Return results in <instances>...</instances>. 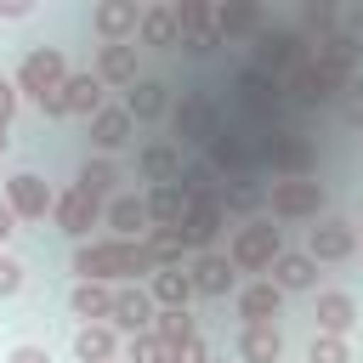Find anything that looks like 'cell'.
I'll use <instances>...</instances> for the list:
<instances>
[{"mask_svg": "<svg viewBox=\"0 0 363 363\" xmlns=\"http://www.w3.org/2000/svg\"><path fill=\"white\" fill-rule=\"evenodd\" d=\"M85 142H91L96 159H113V153H125V147L136 142V125H130V113H125L119 102H108V108H96V113L85 119Z\"/></svg>", "mask_w": 363, "mask_h": 363, "instance_id": "9a60e30c", "label": "cell"}, {"mask_svg": "<svg viewBox=\"0 0 363 363\" xmlns=\"http://www.w3.org/2000/svg\"><path fill=\"white\" fill-rule=\"evenodd\" d=\"M68 51L62 45H28L23 51V62H17V74H11V85H17V96L23 102H45V96H57L62 85H68Z\"/></svg>", "mask_w": 363, "mask_h": 363, "instance_id": "8992f818", "label": "cell"}, {"mask_svg": "<svg viewBox=\"0 0 363 363\" xmlns=\"http://www.w3.org/2000/svg\"><path fill=\"white\" fill-rule=\"evenodd\" d=\"M17 108H23V96H17V85H11V74H0V119L11 125V119H17Z\"/></svg>", "mask_w": 363, "mask_h": 363, "instance_id": "f6af8a7d", "label": "cell"}, {"mask_svg": "<svg viewBox=\"0 0 363 363\" xmlns=\"http://www.w3.org/2000/svg\"><path fill=\"white\" fill-rule=\"evenodd\" d=\"M136 176H142L147 187H164V182H176V176H182V147H176L170 136H153V142H142V147H136Z\"/></svg>", "mask_w": 363, "mask_h": 363, "instance_id": "d4e9b609", "label": "cell"}, {"mask_svg": "<svg viewBox=\"0 0 363 363\" xmlns=\"http://www.w3.org/2000/svg\"><path fill=\"white\" fill-rule=\"evenodd\" d=\"M233 306H238V323H272L278 306H284V289L267 284V278H255V284H244V289L233 295Z\"/></svg>", "mask_w": 363, "mask_h": 363, "instance_id": "f1b7e54d", "label": "cell"}, {"mask_svg": "<svg viewBox=\"0 0 363 363\" xmlns=\"http://www.w3.org/2000/svg\"><path fill=\"white\" fill-rule=\"evenodd\" d=\"M170 17H176L182 45H187V40H204V34L216 28V23H210V17H216V0H170ZM182 45H176V51H182Z\"/></svg>", "mask_w": 363, "mask_h": 363, "instance_id": "e575fe53", "label": "cell"}, {"mask_svg": "<svg viewBox=\"0 0 363 363\" xmlns=\"http://www.w3.org/2000/svg\"><path fill=\"white\" fill-rule=\"evenodd\" d=\"M102 227H108V238H147V233H153L147 199L130 193V187H119V193L108 199V210H102Z\"/></svg>", "mask_w": 363, "mask_h": 363, "instance_id": "ac0fdd59", "label": "cell"}, {"mask_svg": "<svg viewBox=\"0 0 363 363\" xmlns=\"http://www.w3.org/2000/svg\"><path fill=\"white\" fill-rule=\"evenodd\" d=\"M312 323H318L312 335H340V340H346V335L357 329V301H352L346 289H318V295H312Z\"/></svg>", "mask_w": 363, "mask_h": 363, "instance_id": "7402d4cb", "label": "cell"}, {"mask_svg": "<svg viewBox=\"0 0 363 363\" xmlns=\"http://www.w3.org/2000/svg\"><path fill=\"white\" fill-rule=\"evenodd\" d=\"M6 147H11V125L0 119V159H6Z\"/></svg>", "mask_w": 363, "mask_h": 363, "instance_id": "f907efd6", "label": "cell"}, {"mask_svg": "<svg viewBox=\"0 0 363 363\" xmlns=\"http://www.w3.org/2000/svg\"><path fill=\"white\" fill-rule=\"evenodd\" d=\"M62 108H68V119H91L96 108H108V85H102L91 68H79V74H68V85H62Z\"/></svg>", "mask_w": 363, "mask_h": 363, "instance_id": "83f0119b", "label": "cell"}, {"mask_svg": "<svg viewBox=\"0 0 363 363\" xmlns=\"http://www.w3.org/2000/svg\"><path fill=\"white\" fill-rule=\"evenodd\" d=\"M153 312H159V306H153L147 284H119V289H113V318H108V323L130 340V335H147V329H153Z\"/></svg>", "mask_w": 363, "mask_h": 363, "instance_id": "d6986e66", "label": "cell"}, {"mask_svg": "<svg viewBox=\"0 0 363 363\" xmlns=\"http://www.w3.org/2000/svg\"><path fill=\"white\" fill-rule=\"evenodd\" d=\"M0 199L11 204V216H17L23 227H34V221H45V216H51L57 187H51L40 170H17V176H6V193H0Z\"/></svg>", "mask_w": 363, "mask_h": 363, "instance_id": "8fae6325", "label": "cell"}, {"mask_svg": "<svg viewBox=\"0 0 363 363\" xmlns=\"http://www.w3.org/2000/svg\"><path fill=\"white\" fill-rule=\"evenodd\" d=\"M187 284H193V301H227L238 289V272L221 250H204V255H187Z\"/></svg>", "mask_w": 363, "mask_h": 363, "instance_id": "2e32d148", "label": "cell"}, {"mask_svg": "<svg viewBox=\"0 0 363 363\" xmlns=\"http://www.w3.org/2000/svg\"><path fill=\"white\" fill-rule=\"evenodd\" d=\"M17 227H23V221H17V216H11V204H6V199H0V250H6V238H11V233H17Z\"/></svg>", "mask_w": 363, "mask_h": 363, "instance_id": "681fc988", "label": "cell"}, {"mask_svg": "<svg viewBox=\"0 0 363 363\" xmlns=\"http://www.w3.org/2000/svg\"><path fill=\"white\" fill-rule=\"evenodd\" d=\"M170 363H216V357H210V340H204V335H193L187 346H176V352H170Z\"/></svg>", "mask_w": 363, "mask_h": 363, "instance_id": "ee69618b", "label": "cell"}, {"mask_svg": "<svg viewBox=\"0 0 363 363\" xmlns=\"http://www.w3.org/2000/svg\"><path fill=\"white\" fill-rule=\"evenodd\" d=\"M340 34H346V40H357V45H363V0H352V6H346V11H340Z\"/></svg>", "mask_w": 363, "mask_h": 363, "instance_id": "bcb514c9", "label": "cell"}, {"mask_svg": "<svg viewBox=\"0 0 363 363\" xmlns=\"http://www.w3.org/2000/svg\"><path fill=\"white\" fill-rule=\"evenodd\" d=\"M74 187H79V193H91V199H102V204H108V199H113V193H119V164H113V159H96V153H91V159H85V164H79V176H74Z\"/></svg>", "mask_w": 363, "mask_h": 363, "instance_id": "d590c367", "label": "cell"}, {"mask_svg": "<svg viewBox=\"0 0 363 363\" xmlns=\"http://www.w3.org/2000/svg\"><path fill=\"white\" fill-rule=\"evenodd\" d=\"M170 96H176V91H170L164 79L142 74V79H136V85H130V91L119 96V108L130 113V125H159V119L170 113Z\"/></svg>", "mask_w": 363, "mask_h": 363, "instance_id": "ffe728a7", "label": "cell"}, {"mask_svg": "<svg viewBox=\"0 0 363 363\" xmlns=\"http://www.w3.org/2000/svg\"><path fill=\"white\" fill-rule=\"evenodd\" d=\"M142 244H147L153 267H187V244H182V233H170V227H153Z\"/></svg>", "mask_w": 363, "mask_h": 363, "instance_id": "74e56055", "label": "cell"}, {"mask_svg": "<svg viewBox=\"0 0 363 363\" xmlns=\"http://www.w3.org/2000/svg\"><path fill=\"white\" fill-rule=\"evenodd\" d=\"M125 363H170V346L147 329V335H130L125 340Z\"/></svg>", "mask_w": 363, "mask_h": 363, "instance_id": "ab89813d", "label": "cell"}, {"mask_svg": "<svg viewBox=\"0 0 363 363\" xmlns=\"http://www.w3.org/2000/svg\"><path fill=\"white\" fill-rule=\"evenodd\" d=\"M147 295L159 312H187L193 306V284H187V267H159L147 278Z\"/></svg>", "mask_w": 363, "mask_h": 363, "instance_id": "4dcf8cb0", "label": "cell"}, {"mask_svg": "<svg viewBox=\"0 0 363 363\" xmlns=\"http://www.w3.org/2000/svg\"><path fill=\"white\" fill-rule=\"evenodd\" d=\"M23 284H28V267H23L17 255H6V250H0V301H17V295H23Z\"/></svg>", "mask_w": 363, "mask_h": 363, "instance_id": "b9f144b4", "label": "cell"}, {"mask_svg": "<svg viewBox=\"0 0 363 363\" xmlns=\"http://www.w3.org/2000/svg\"><path fill=\"white\" fill-rule=\"evenodd\" d=\"M153 335L176 352V346H187V340L199 335V318H193V312H153Z\"/></svg>", "mask_w": 363, "mask_h": 363, "instance_id": "f35d334b", "label": "cell"}, {"mask_svg": "<svg viewBox=\"0 0 363 363\" xmlns=\"http://www.w3.org/2000/svg\"><path fill=\"white\" fill-rule=\"evenodd\" d=\"M91 28L102 45H130L136 28H142V6L136 0H96L91 6Z\"/></svg>", "mask_w": 363, "mask_h": 363, "instance_id": "e0dca14e", "label": "cell"}, {"mask_svg": "<svg viewBox=\"0 0 363 363\" xmlns=\"http://www.w3.org/2000/svg\"><path fill=\"white\" fill-rule=\"evenodd\" d=\"M136 40L130 45H96V62H91V74L108 85V91H130L136 79H142V68H136Z\"/></svg>", "mask_w": 363, "mask_h": 363, "instance_id": "cb8c5ba5", "label": "cell"}, {"mask_svg": "<svg viewBox=\"0 0 363 363\" xmlns=\"http://www.w3.org/2000/svg\"><path fill=\"white\" fill-rule=\"evenodd\" d=\"M267 284H278L284 295H318L323 272H318V261H312L306 250H284V255L267 267Z\"/></svg>", "mask_w": 363, "mask_h": 363, "instance_id": "44dd1931", "label": "cell"}, {"mask_svg": "<svg viewBox=\"0 0 363 363\" xmlns=\"http://www.w3.org/2000/svg\"><path fill=\"white\" fill-rule=\"evenodd\" d=\"M6 363H51V352H45V346H34V340H23V346H11V352H6Z\"/></svg>", "mask_w": 363, "mask_h": 363, "instance_id": "7dc6e473", "label": "cell"}, {"mask_svg": "<svg viewBox=\"0 0 363 363\" xmlns=\"http://www.w3.org/2000/svg\"><path fill=\"white\" fill-rule=\"evenodd\" d=\"M261 204H267V199H261L255 176H233V182H221V210H227V216H244V221H250V216H261Z\"/></svg>", "mask_w": 363, "mask_h": 363, "instance_id": "8d00e7d4", "label": "cell"}, {"mask_svg": "<svg viewBox=\"0 0 363 363\" xmlns=\"http://www.w3.org/2000/svg\"><path fill=\"white\" fill-rule=\"evenodd\" d=\"M352 79H357V74H346V68H335L329 57L306 51V62H301V68L289 74V85H284V102H295V108H335Z\"/></svg>", "mask_w": 363, "mask_h": 363, "instance_id": "3957f363", "label": "cell"}, {"mask_svg": "<svg viewBox=\"0 0 363 363\" xmlns=\"http://www.w3.org/2000/svg\"><path fill=\"white\" fill-rule=\"evenodd\" d=\"M164 125H170V142H176V147H199V153H204V142L216 136L221 113H216V102H210L204 91H182V96H170Z\"/></svg>", "mask_w": 363, "mask_h": 363, "instance_id": "ba28073f", "label": "cell"}, {"mask_svg": "<svg viewBox=\"0 0 363 363\" xmlns=\"http://www.w3.org/2000/svg\"><path fill=\"white\" fill-rule=\"evenodd\" d=\"M301 62H306V40H301L289 23H261V28H255V40H250V68H255V74L289 85V74H295Z\"/></svg>", "mask_w": 363, "mask_h": 363, "instance_id": "277c9868", "label": "cell"}, {"mask_svg": "<svg viewBox=\"0 0 363 363\" xmlns=\"http://www.w3.org/2000/svg\"><path fill=\"white\" fill-rule=\"evenodd\" d=\"M142 199H147V221H153V227L182 233V221H187V193H182L176 182H164V187H142Z\"/></svg>", "mask_w": 363, "mask_h": 363, "instance_id": "d6a6232c", "label": "cell"}, {"mask_svg": "<svg viewBox=\"0 0 363 363\" xmlns=\"http://www.w3.org/2000/svg\"><path fill=\"white\" fill-rule=\"evenodd\" d=\"M199 164L216 170L221 182H233V176H255V170H261L255 153H250V136L233 130V125H216V136L204 142V159H199Z\"/></svg>", "mask_w": 363, "mask_h": 363, "instance_id": "30bf717a", "label": "cell"}, {"mask_svg": "<svg viewBox=\"0 0 363 363\" xmlns=\"http://www.w3.org/2000/svg\"><path fill=\"white\" fill-rule=\"evenodd\" d=\"M28 17H34L28 0H0V23H28Z\"/></svg>", "mask_w": 363, "mask_h": 363, "instance_id": "c3c4849f", "label": "cell"}, {"mask_svg": "<svg viewBox=\"0 0 363 363\" xmlns=\"http://www.w3.org/2000/svg\"><path fill=\"white\" fill-rule=\"evenodd\" d=\"M306 363H352V340H340V335H312Z\"/></svg>", "mask_w": 363, "mask_h": 363, "instance_id": "60d3db41", "label": "cell"}, {"mask_svg": "<svg viewBox=\"0 0 363 363\" xmlns=\"http://www.w3.org/2000/svg\"><path fill=\"white\" fill-rule=\"evenodd\" d=\"M261 199H267V216H272V221H318V216L329 210V187L312 182V176H301V182H272Z\"/></svg>", "mask_w": 363, "mask_h": 363, "instance_id": "9c48e42d", "label": "cell"}, {"mask_svg": "<svg viewBox=\"0 0 363 363\" xmlns=\"http://www.w3.org/2000/svg\"><path fill=\"white\" fill-rule=\"evenodd\" d=\"M216 34H221V45H238V40H255V28L267 23L261 17V0H216Z\"/></svg>", "mask_w": 363, "mask_h": 363, "instance_id": "603a6c76", "label": "cell"}, {"mask_svg": "<svg viewBox=\"0 0 363 363\" xmlns=\"http://www.w3.org/2000/svg\"><path fill=\"white\" fill-rule=\"evenodd\" d=\"M335 108H340V119H346L352 130H363V79H352V85H346V96H340Z\"/></svg>", "mask_w": 363, "mask_h": 363, "instance_id": "7bdbcfd3", "label": "cell"}, {"mask_svg": "<svg viewBox=\"0 0 363 363\" xmlns=\"http://www.w3.org/2000/svg\"><path fill=\"white\" fill-rule=\"evenodd\" d=\"M357 227H363V221H357Z\"/></svg>", "mask_w": 363, "mask_h": 363, "instance_id": "816d5d0a", "label": "cell"}, {"mask_svg": "<svg viewBox=\"0 0 363 363\" xmlns=\"http://www.w3.org/2000/svg\"><path fill=\"white\" fill-rule=\"evenodd\" d=\"M306 255H312L318 267H340V261H352V255H357V227L340 221V216H318V221L306 227Z\"/></svg>", "mask_w": 363, "mask_h": 363, "instance_id": "5bb4252c", "label": "cell"}, {"mask_svg": "<svg viewBox=\"0 0 363 363\" xmlns=\"http://www.w3.org/2000/svg\"><path fill=\"white\" fill-rule=\"evenodd\" d=\"M102 199H91V193H79V187H62L57 193V204H51V221H57V233L68 238V244H85L91 238V227H102Z\"/></svg>", "mask_w": 363, "mask_h": 363, "instance_id": "7c38bea8", "label": "cell"}, {"mask_svg": "<svg viewBox=\"0 0 363 363\" xmlns=\"http://www.w3.org/2000/svg\"><path fill=\"white\" fill-rule=\"evenodd\" d=\"M238 357L244 363H284V329L278 323H238Z\"/></svg>", "mask_w": 363, "mask_h": 363, "instance_id": "f546056e", "label": "cell"}, {"mask_svg": "<svg viewBox=\"0 0 363 363\" xmlns=\"http://www.w3.org/2000/svg\"><path fill=\"white\" fill-rule=\"evenodd\" d=\"M233 91H238V108H244V119H250L255 130H284L289 102H284V85H278V79H267V74H255V68L244 62L238 79H233Z\"/></svg>", "mask_w": 363, "mask_h": 363, "instance_id": "52a82bcc", "label": "cell"}, {"mask_svg": "<svg viewBox=\"0 0 363 363\" xmlns=\"http://www.w3.org/2000/svg\"><path fill=\"white\" fill-rule=\"evenodd\" d=\"M221 255L233 261V272H261L267 278V267L284 255V227H272V216H250L244 227L227 233V250Z\"/></svg>", "mask_w": 363, "mask_h": 363, "instance_id": "5b68a950", "label": "cell"}, {"mask_svg": "<svg viewBox=\"0 0 363 363\" xmlns=\"http://www.w3.org/2000/svg\"><path fill=\"white\" fill-rule=\"evenodd\" d=\"M68 312L79 323H108L113 318V284H74L68 289Z\"/></svg>", "mask_w": 363, "mask_h": 363, "instance_id": "836d02e7", "label": "cell"}, {"mask_svg": "<svg viewBox=\"0 0 363 363\" xmlns=\"http://www.w3.org/2000/svg\"><path fill=\"white\" fill-rule=\"evenodd\" d=\"M250 153H255V164L261 170H272V182H301V176H312L318 170V147L301 136V130H255L250 136Z\"/></svg>", "mask_w": 363, "mask_h": 363, "instance_id": "7a4b0ae2", "label": "cell"}, {"mask_svg": "<svg viewBox=\"0 0 363 363\" xmlns=\"http://www.w3.org/2000/svg\"><path fill=\"white\" fill-rule=\"evenodd\" d=\"M159 267L142 238H85L74 244V284H147Z\"/></svg>", "mask_w": 363, "mask_h": 363, "instance_id": "6da1fadb", "label": "cell"}, {"mask_svg": "<svg viewBox=\"0 0 363 363\" xmlns=\"http://www.w3.org/2000/svg\"><path fill=\"white\" fill-rule=\"evenodd\" d=\"M227 233V210H221V187L204 193V199H187V221H182V244L187 255H204L216 250V238Z\"/></svg>", "mask_w": 363, "mask_h": 363, "instance_id": "4fadbf2b", "label": "cell"}, {"mask_svg": "<svg viewBox=\"0 0 363 363\" xmlns=\"http://www.w3.org/2000/svg\"><path fill=\"white\" fill-rule=\"evenodd\" d=\"M289 28H295V34L306 40V51H312V45H323V40L340 34V6H335V0H306L301 17H295Z\"/></svg>", "mask_w": 363, "mask_h": 363, "instance_id": "4316f807", "label": "cell"}, {"mask_svg": "<svg viewBox=\"0 0 363 363\" xmlns=\"http://www.w3.org/2000/svg\"><path fill=\"white\" fill-rule=\"evenodd\" d=\"M125 340L113 323H79L74 329V363H119Z\"/></svg>", "mask_w": 363, "mask_h": 363, "instance_id": "484cf974", "label": "cell"}, {"mask_svg": "<svg viewBox=\"0 0 363 363\" xmlns=\"http://www.w3.org/2000/svg\"><path fill=\"white\" fill-rule=\"evenodd\" d=\"M136 45H153V51H176V45H182V34H176V17H170V0H153V6H142Z\"/></svg>", "mask_w": 363, "mask_h": 363, "instance_id": "1f68e13d", "label": "cell"}]
</instances>
